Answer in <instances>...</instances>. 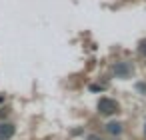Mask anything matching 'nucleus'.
Wrapping results in <instances>:
<instances>
[{"instance_id": "nucleus-1", "label": "nucleus", "mask_w": 146, "mask_h": 140, "mask_svg": "<svg viewBox=\"0 0 146 140\" xmlns=\"http://www.w3.org/2000/svg\"><path fill=\"white\" fill-rule=\"evenodd\" d=\"M98 110H100L102 114H112V112L118 110V104H116L114 100H110V98H100V102H98Z\"/></svg>"}, {"instance_id": "nucleus-2", "label": "nucleus", "mask_w": 146, "mask_h": 140, "mask_svg": "<svg viewBox=\"0 0 146 140\" xmlns=\"http://www.w3.org/2000/svg\"><path fill=\"white\" fill-rule=\"evenodd\" d=\"M12 136H14L12 124H0V140H10Z\"/></svg>"}, {"instance_id": "nucleus-3", "label": "nucleus", "mask_w": 146, "mask_h": 140, "mask_svg": "<svg viewBox=\"0 0 146 140\" xmlns=\"http://www.w3.org/2000/svg\"><path fill=\"white\" fill-rule=\"evenodd\" d=\"M114 72H116V76H128L130 74V66L126 64V62H120V64H116V68H114Z\"/></svg>"}, {"instance_id": "nucleus-4", "label": "nucleus", "mask_w": 146, "mask_h": 140, "mask_svg": "<svg viewBox=\"0 0 146 140\" xmlns=\"http://www.w3.org/2000/svg\"><path fill=\"white\" fill-rule=\"evenodd\" d=\"M120 130H122V128H120L118 122H110V124H108V132H110V134H120Z\"/></svg>"}, {"instance_id": "nucleus-5", "label": "nucleus", "mask_w": 146, "mask_h": 140, "mask_svg": "<svg viewBox=\"0 0 146 140\" xmlns=\"http://www.w3.org/2000/svg\"><path fill=\"white\" fill-rule=\"evenodd\" d=\"M140 52L146 56V40H142V42H140Z\"/></svg>"}]
</instances>
